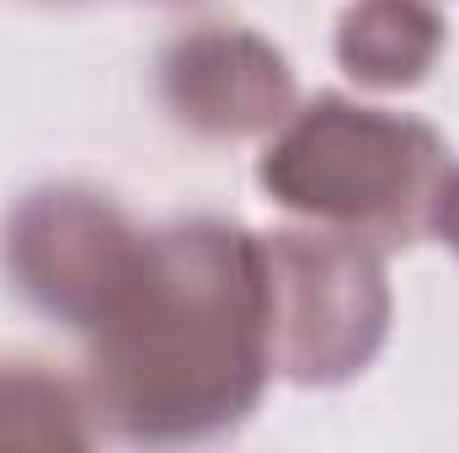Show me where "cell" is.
Returning a JSON list of instances; mask_svg holds the SVG:
<instances>
[{
  "instance_id": "obj_1",
  "label": "cell",
  "mask_w": 459,
  "mask_h": 453,
  "mask_svg": "<svg viewBox=\"0 0 459 453\" xmlns=\"http://www.w3.org/2000/svg\"><path fill=\"white\" fill-rule=\"evenodd\" d=\"M91 337V395L123 438L193 443L235 427L273 373L262 240L220 219L144 240Z\"/></svg>"
},
{
  "instance_id": "obj_2",
  "label": "cell",
  "mask_w": 459,
  "mask_h": 453,
  "mask_svg": "<svg viewBox=\"0 0 459 453\" xmlns=\"http://www.w3.org/2000/svg\"><path fill=\"white\" fill-rule=\"evenodd\" d=\"M256 176L273 203L337 225L342 235L411 240L433 219L449 150L417 117L321 97L316 107L283 117Z\"/></svg>"
},
{
  "instance_id": "obj_3",
  "label": "cell",
  "mask_w": 459,
  "mask_h": 453,
  "mask_svg": "<svg viewBox=\"0 0 459 453\" xmlns=\"http://www.w3.org/2000/svg\"><path fill=\"white\" fill-rule=\"evenodd\" d=\"M267 341L294 384L352 379L385 341L390 288L358 235H267Z\"/></svg>"
},
{
  "instance_id": "obj_4",
  "label": "cell",
  "mask_w": 459,
  "mask_h": 453,
  "mask_svg": "<svg viewBox=\"0 0 459 453\" xmlns=\"http://www.w3.org/2000/svg\"><path fill=\"white\" fill-rule=\"evenodd\" d=\"M139 229L86 187H43L5 219V272L54 321L91 331L144 256Z\"/></svg>"
},
{
  "instance_id": "obj_5",
  "label": "cell",
  "mask_w": 459,
  "mask_h": 453,
  "mask_svg": "<svg viewBox=\"0 0 459 453\" xmlns=\"http://www.w3.org/2000/svg\"><path fill=\"white\" fill-rule=\"evenodd\" d=\"M171 117L209 139H246L294 113V75L273 43L246 27H198L160 59Z\"/></svg>"
},
{
  "instance_id": "obj_6",
  "label": "cell",
  "mask_w": 459,
  "mask_h": 453,
  "mask_svg": "<svg viewBox=\"0 0 459 453\" xmlns=\"http://www.w3.org/2000/svg\"><path fill=\"white\" fill-rule=\"evenodd\" d=\"M444 48V21L422 0H358L342 11L337 59L363 86H417Z\"/></svg>"
},
{
  "instance_id": "obj_7",
  "label": "cell",
  "mask_w": 459,
  "mask_h": 453,
  "mask_svg": "<svg viewBox=\"0 0 459 453\" xmlns=\"http://www.w3.org/2000/svg\"><path fill=\"white\" fill-rule=\"evenodd\" d=\"M81 400L70 384L38 368H11L0 363V443L16 449H48V443H86Z\"/></svg>"
},
{
  "instance_id": "obj_8",
  "label": "cell",
  "mask_w": 459,
  "mask_h": 453,
  "mask_svg": "<svg viewBox=\"0 0 459 453\" xmlns=\"http://www.w3.org/2000/svg\"><path fill=\"white\" fill-rule=\"evenodd\" d=\"M428 225H433L459 251V171L444 176V187H438V198H433V219H428Z\"/></svg>"
}]
</instances>
